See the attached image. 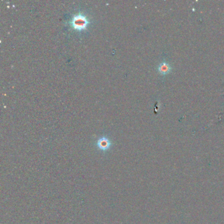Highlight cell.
I'll return each mask as SVG.
<instances>
[{"label":"cell","mask_w":224,"mask_h":224,"mask_svg":"<svg viewBox=\"0 0 224 224\" xmlns=\"http://www.w3.org/2000/svg\"><path fill=\"white\" fill-rule=\"evenodd\" d=\"M97 146L102 151H106L109 149L111 146V142L105 137H103L97 141Z\"/></svg>","instance_id":"obj_2"},{"label":"cell","mask_w":224,"mask_h":224,"mask_svg":"<svg viewBox=\"0 0 224 224\" xmlns=\"http://www.w3.org/2000/svg\"><path fill=\"white\" fill-rule=\"evenodd\" d=\"M88 24V20L85 16L82 15H76L72 20V25L74 28L78 30H82L85 29Z\"/></svg>","instance_id":"obj_1"},{"label":"cell","mask_w":224,"mask_h":224,"mask_svg":"<svg viewBox=\"0 0 224 224\" xmlns=\"http://www.w3.org/2000/svg\"><path fill=\"white\" fill-rule=\"evenodd\" d=\"M170 68L169 67V65L166 63H163L160 64L159 67V70L162 73H167L170 70Z\"/></svg>","instance_id":"obj_3"}]
</instances>
